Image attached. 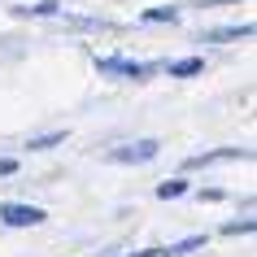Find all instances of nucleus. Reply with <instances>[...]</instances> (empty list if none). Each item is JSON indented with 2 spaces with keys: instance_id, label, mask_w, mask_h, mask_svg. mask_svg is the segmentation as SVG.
<instances>
[{
  "instance_id": "8",
  "label": "nucleus",
  "mask_w": 257,
  "mask_h": 257,
  "mask_svg": "<svg viewBox=\"0 0 257 257\" xmlns=\"http://www.w3.org/2000/svg\"><path fill=\"white\" fill-rule=\"evenodd\" d=\"M53 144H61V136H40V140H31V149H53Z\"/></svg>"
},
{
  "instance_id": "4",
  "label": "nucleus",
  "mask_w": 257,
  "mask_h": 257,
  "mask_svg": "<svg viewBox=\"0 0 257 257\" xmlns=\"http://www.w3.org/2000/svg\"><path fill=\"white\" fill-rule=\"evenodd\" d=\"M244 35H253V27H231V31H209V35H205V40H214V44H227V40H244Z\"/></svg>"
},
{
  "instance_id": "6",
  "label": "nucleus",
  "mask_w": 257,
  "mask_h": 257,
  "mask_svg": "<svg viewBox=\"0 0 257 257\" xmlns=\"http://www.w3.org/2000/svg\"><path fill=\"white\" fill-rule=\"evenodd\" d=\"M183 188H188V183H183V179H175V183H162V188H157V196H162V201H170V196H183Z\"/></svg>"
},
{
  "instance_id": "9",
  "label": "nucleus",
  "mask_w": 257,
  "mask_h": 257,
  "mask_svg": "<svg viewBox=\"0 0 257 257\" xmlns=\"http://www.w3.org/2000/svg\"><path fill=\"white\" fill-rule=\"evenodd\" d=\"M14 170H18V162H14V157H0V175H14Z\"/></svg>"
},
{
  "instance_id": "10",
  "label": "nucleus",
  "mask_w": 257,
  "mask_h": 257,
  "mask_svg": "<svg viewBox=\"0 0 257 257\" xmlns=\"http://www.w3.org/2000/svg\"><path fill=\"white\" fill-rule=\"evenodd\" d=\"M126 257H157L153 248H136V253H126Z\"/></svg>"
},
{
  "instance_id": "1",
  "label": "nucleus",
  "mask_w": 257,
  "mask_h": 257,
  "mask_svg": "<svg viewBox=\"0 0 257 257\" xmlns=\"http://www.w3.org/2000/svg\"><path fill=\"white\" fill-rule=\"evenodd\" d=\"M105 157H109V162H126V166L153 162V157H157V140H140V144H126V149H109Z\"/></svg>"
},
{
  "instance_id": "2",
  "label": "nucleus",
  "mask_w": 257,
  "mask_h": 257,
  "mask_svg": "<svg viewBox=\"0 0 257 257\" xmlns=\"http://www.w3.org/2000/svg\"><path fill=\"white\" fill-rule=\"evenodd\" d=\"M0 222L5 227H35V222H44V209H35V205H0Z\"/></svg>"
},
{
  "instance_id": "3",
  "label": "nucleus",
  "mask_w": 257,
  "mask_h": 257,
  "mask_svg": "<svg viewBox=\"0 0 257 257\" xmlns=\"http://www.w3.org/2000/svg\"><path fill=\"white\" fill-rule=\"evenodd\" d=\"M100 70L105 74H122V79H144L153 66H144V61H100Z\"/></svg>"
},
{
  "instance_id": "7",
  "label": "nucleus",
  "mask_w": 257,
  "mask_h": 257,
  "mask_svg": "<svg viewBox=\"0 0 257 257\" xmlns=\"http://www.w3.org/2000/svg\"><path fill=\"white\" fill-rule=\"evenodd\" d=\"M175 9H149V14H144V22H175Z\"/></svg>"
},
{
  "instance_id": "5",
  "label": "nucleus",
  "mask_w": 257,
  "mask_h": 257,
  "mask_svg": "<svg viewBox=\"0 0 257 257\" xmlns=\"http://www.w3.org/2000/svg\"><path fill=\"white\" fill-rule=\"evenodd\" d=\"M170 74H175V79H192V74H201V61H196V57L175 61V66H170Z\"/></svg>"
}]
</instances>
